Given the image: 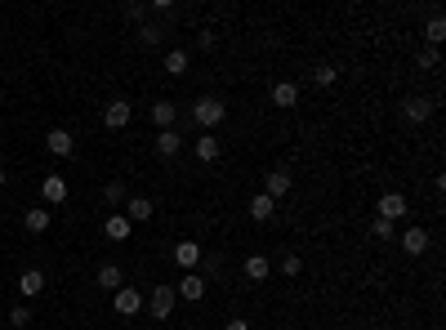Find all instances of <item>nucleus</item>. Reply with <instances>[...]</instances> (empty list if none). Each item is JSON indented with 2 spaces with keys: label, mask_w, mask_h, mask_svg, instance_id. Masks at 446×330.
Masks as SVG:
<instances>
[{
  "label": "nucleus",
  "mask_w": 446,
  "mask_h": 330,
  "mask_svg": "<svg viewBox=\"0 0 446 330\" xmlns=\"http://www.w3.org/2000/svg\"><path fill=\"white\" fill-rule=\"evenodd\" d=\"M228 117V107H223V98H214V94H201L192 103V121L201 125V134H214V125H219Z\"/></svg>",
  "instance_id": "1"
},
{
  "label": "nucleus",
  "mask_w": 446,
  "mask_h": 330,
  "mask_svg": "<svg viewBox=\"0 0 446 330\" xmlns=\"http://www.w3.org/2000/svg\"><path fill=\"white\" fill-rule=\"evenodd\" d=\"M174 304H179V294H174V286H152V294L143 299V308L152 312V321H170V312H174Z\"/></svg>",
  "instance_id": "2"
},
{
  "label": "nucleus",
  "mask_w": 446,
  "mask_h": 330,
  "mask_svg": "<svg viewBox=\"0 0 446 330\" xmlns=\"http://www.w3.org/2000/svg\"><path fill=\"white\" fill-rule=\"evenodd\" d=\"M112 308H117L121 317H139V312H143V294L134 286H121L117 294H112Z\"/></svg>",
  "instance_id": "3"
},
{
  "label": "nucleus",
  "mask_w": 446,
  "mask_h": 330,
  "mask_svg": "<svg viewBox=\"0 0 446 330\" xmlns=\"http://www.w3.org/2000/svg\"><path fill=\"white\" fill-rule=\"evenodd\" d=\"M201 241H179L174 245V263H179V268H184V272H196V268H201Z\"/></svg>",
  "instance_id": "4"
},
{
  "label": "nucleus",
  "mask_w": 446,
  "mask_h": 330,
  "mask_svg": "<svg viewBox=\"0 0 446 330\" xmlns=\"http://www.w3.org/2000/svg\"><path fill=\"white\" fill-rule=\"evenodd\" d=\"M129 117H134V107H129L125 98H112V103L103 107V125H107V129H125Z\"/></svg>",
  "instance_id": "5"
},
{
  "label": "nucleus",
  "mask_w": 446,
  "mask_h": 330,
  "mask_svg": "<svg viewBox=\"0 0 446 330\" xmlns=\"http://www.w3.org/2000/svg\"><path fill=\"white\" fill-rule=\"evenodd\" d=\"M41 196H45V206H63L68 201V179L63 174H45L41 179Z\"/></svg>",
  "instance_id": "6"
},
{
  "label": "nucleus",
  "mask_w": 446,
  "mask_h": 330,
  "mask_svg": "<svg viewBox=\"0 0 446 330\" xmlns=\"http://www.w3.org/2000/svg\"><path fill=\"white\" fill-rule=\"evenodd\" d=\"M379 219H388V223H398L402 219V214H406V196L402 192H384V196H379Z\"/></svg>",
  "instance_id": "7"
},
{
  "label": "nucleus",
  "mask_w": 446,
  "mask_h": 330,
  "mask_svg": "<svg viewBox=\"0 0 446 330\" xmlns=\"http://www.w3.org/2000/svg\"><path fill=\"white\" fill-rule=\"evenodd\" d=\"M152 214H156L152 196H125V219H129V223H147Z\"/></svg>",
  "instance_id": "8"
},
{
  "label": "nucleus",
  "mask_w": 446,
  "mask_h": 330,
  "mask_svg": "<svg viewBox=\"0 0 446 330\" xmlns=\"http://www.w3.org/2000/svg\"><path fill=\"white\" fill-rule=\"evenodd\" d=\"M94 282H98V290H112V294H117V290L125 286L121 263H98V277H94Z\"/></svg>",
  "instance_id": "9"
},
{
  "label": "nucleus",
  "mask_w": 446,
  "mask_h": 330,
  "mask_svg": "<svg viewBox=\"0 0 446 330\" xmlns=\"http://www.w3.org/2000/svg\"><path fill=\"white\" fill-rule=\"evenodd\" d=\"M402 117H406L410 125H424L428 117H433V98H406V103H402Z\"/></svg>",
  "instance_id": "10"
},
{
  "label": "nucleus",
  "mask_w": 446,
  "mask_h": 330,
  "mask_svg": "<svg viewBox=\"0 0 446 330\" xmlns=\"http://www.w3.org/2000/svg\"><path fill=\"white\" fill-rule=\"evenodd\" d=\"M219 152H223V143L214 139V134H201V139L192 143V156L201 161V165H214V161H219Z\"/></svg>",
  "instance_id": "11"
},
{
  "label": "nucleus",
  "mask_w": 446,
  "mask_h": 330,
  "mask_svg": "<svg viewBox=\"0 0 446 330\" xmlns=\"http://www.w3.org/2000/svg\"><path fill=\"white\" fill-rule=\"evenodd\" d=\"M174 294H179V299H192V304H196V299H206V277H201V272H188L184 282L174 286Z\"/></svg>",
  "instance_id": "12"
},
{
  "label": "nucleus",
  "mask_w": 446,
  "mask_h": 330,
  "mask_svg": "<svg viewBox=\"0 0 446 330\" xmlns=\"http://www.w3.org/2000/svg\"><path fill=\"white\" fill-rule=\"evenodd\" d=\"M179 152H184V139H179V129H161V134H156V156H161V161H174Z\"/></svg>",
  "instance_id": "13"
},
{
  "label": "nucleus",
  "mask_w": 446,
  "mask_h": 330,
  "mask_svg": "<svg viewBox=\"0 0 446 330\" xmlns=\"http://www.w3.org/2000/svg\"><path fill=\"white\" fill-rule=\"evenodd\" d=\"M49 219H54V214H49V206H31L27 214H23V228L31 237H41V233H49Z\"/></svg>",
  "instance_id": "14"
},
{
  "label": "nucleus",
  "mask_w": 446,
  "mask_h": 330,
  "mask_svg": "<svg viewBox=\"0 0 446 330\" xmlns=\"http://www.w3.org/2000/svg\"><path fill=\"white\" fill-rule=\"evenodd\" d=\"M41 290H45V272H41V268H23V277H18V294H23V299H36Z\"/></svg>",
  "instance_id": "15"
},
{
  "label": "nucleus",
  "mask_w": 446,
  "mask_h": 330,
  "mask_svg": "<svg viewBox=\"0 0 446 330\" xmlns=\"http://www.w3.org/2000/svg\"><path fill=\"white\" fill-rule=\"evenodd\" d=\"M241 272H245V282H268V277H272V263H268V255H250Z\"/></svg>",
  "instance_id": "16"
},
{
  "label": "nucleus",
  "mask_w": 446,
  "mask_h": 330,
  "mask_svg": "<svg viewBox=\"0 0 446 330\" xmlns=\"http://www.w3.org/2000/svg\"><path fill=\"white\" fill-rule=\"evenodd\" d=\"M286 192H290V174H286V170H272L268 179H263V196H272V201H282Z\"/></svg>",
  "instance_id": "17"
},
{
  "label": "nucleus",
  "mask_w": 446,
  "mask_h": 330,
  "mask_svg": "<svg viewBox=\"0 0 446 330\" xmlns=\"http://www.w3.org/2000/svg\"><path fill=\"white\" fill-rule=\"evenodd\" d=\"M152 121H156V129H174L179 107L170 103V98H161V103H152Z\"/></svg>",
  "instance_id": "18"
},
{
  "label": "nucleus",
  "mask_w": 446,
  "mask_h": 330,
  "mask_svg": "<svg viewBox=\"0 0 446 330\" xmlns=\"http://www.w3.org/2000/svg\"><path fill=\"white\" fill-rule=\"evenodd\" d=\"M45 147H49V152H54V156H72V134H68V129H49V134H45Z\"/></svg>",
  "instance_id": "19"
},
{
  "label": "nucleus",
  "mask_w": 446,
  "mask_h": 330,
  "mask_svg": "<svg viewBox=\"0 0 446 330\" xmlns=\"http://www.w3.org/2000/svg\"><path fill=\"white\" fill-rule=\"evenodd\" d=\"M272 103L277 107H294L299 103V85H294V80H277L272 85Z\"/></svg>",
  "instance_id": "20"
},
{
  "label": "nucleus",
  "mask_w": 446,
  "mask_h": 330,
  "mask_svg": "<svg viewBox=\"0 0 446 330\" xmlns=\"http://www.w3.org/2000/svg\"><path fill=\"white\" fill-rule=\"evenodd\" d=\"M129 228H134V223H129L125 214H107V223H103V237H107V241H125V237H129Z\"/></svg>",
  "instance_id": "21"
},
{
  "label": "nucleus",
  "mask_w": 446,
  "mask_h": 330,
  "mask_svg": "<svg viewBox=\"0 0 446 330\" xmlns=\"http://www.w3.org/2000/svg\"><path fill=\"white\" fill-rule=\"evenodd\" d=\"M272 214H277V201H272V196H263V192L250 196V219H255V223H268Z\"/></svg>",
  "instance_id": "22"
},
{
  "label": "nucleus",
  "mask_w": 446,
  "mask_h": 330,
  "mask_svg": "<svg viewBox=\"0 0 446 330\" xmlns=\"http://www.w3.org/2000/svg\"><path fill=\"white\" fill-rule=\"evenodd\" d=\"M402 250L406 255H424L428 250V233H424V228H406V233H402Z\"/></svg>",
  "instance_id": "23"
},
{
  "label": "nucleus",
  "mask_w": 446,
  "mask_h": 330,
  "mask_svg": "<svg viewBox=\"0 0 446 330\" xmlns=\"http://www.w3.org/2000/svg\"><path fill=\"white\" fill-rule=\"evenodd\" d=\"M165 72H170V76H184L188 72V49H165Z\"/></svg>",
  "instance_id": "24"
},
{
  "label": "nucleus",
  "mask_w": 446,
  "mask_h": 330,
  "mask_svg": "<svg viewBox=\"0 0 446 330\" xmlns=\"http://www.w3.org/2000/svg\"><path fill=\"white\" fill-rule=\"evenodd\" d=\"M424 41L433 45V49L446 41V23H442V14H433V18H428V27H424Z\"/></svg>",
  "instance_id": "25"
},
{
  "label": "nucleus",
  "mask_w": 446,
  "mask_h": 330,
  "mask_svg": "<svg viewBox=\"0 0 446 330\" xmlns=\"http://www.w3.org/2000/svg\"><path fill=\"white\" fill-rule=\"evenodd\" d=\"M437 63H442V54H437L433 45H424L420 54H415V68H424V72H428V68H437Z\"/></svg>",
  "instance_id": "26"
},
{
  "label": "nucleus",
  "mask_w": 446,
  "mask_h": 330,
  "mask_svg": "<svg viewBox=\"0 0 446 330\" xmlns=\"http://www.w3.org/2000/svg\"><path fill=\"white\" fill-rule=\"evenodd\" d=\"M312 80H317V85H335V80H339V72L330 68V63H317V68H312Z\"/></svg>",
  "instance_id": "27"
},
{
  "label": "nucleus",
  "mask_w": 446,
  "mask_h": 330,
  "mask_svg": "<svg viewBox=\"0 0 446 330\" xmlns=\"http://www.w3.org/2000/svg\"><path fill=\"white\" fill-rule=\"evenodd\" d=\"M161 36H165V27H156V23H143L139 27V41L143 45H161Z\"/></svg>",
  "instance_id": "28"
},
{
  "label": "nucleus",
  "mask_w": 446,
  "mask_h": 330,
  "mask_svg": "<svg viewBox=\"0 0 446 330\" xmlns=\"http://www.w3.org/2000/svg\"><path fill=\"white\" fill-rule=\"evenodd\" d=\"M125 196H129V192H125V183H107V188H103V201H107V206H121Z\"/></svg>",
  "instance_id": "29"
},
{
  "label": "nucleus",
  "mask_w": 446,
  "mask_h": 330,
  "mask_svg": "<svg viewBox=\"0 0 446 330\" xmlns=\"http://www.w3.org/2000/svg\"><path fill=\"white\" fill-rule=\"evenodd\" d=\"M299 272H304V259L299 255H286L282 259V277H299Z\"/></svg>",
  "instance_id": "30"
},
{
  "label": "nucleus",
  "mask_w": 446,
  "mask_h": 330,
  "mask_svg": "<svg viewBox=\"0 0 446 330\" xmlns=\"http://www.w3.org/2000/svg\"><path fill=\"white\" fill-rule=\"evenodd\" d=\"M371 233H375L379 241H393V223H388V219H379V214H375V223H371Z\"/></svg>",
  "instance_id": "31"
},
{
  "label": "nucleus",
  "mask_w": 446,
  "mask_h": 330,
  "mask_svg": "<svg viewBox=\"0 0 446 330\" xmlns=\"http://www.w3.org/2000/svg\"><path fill=\"white\" fill-rule=\"evenodd\" d=\"M121 14H125V18H129V23H139V27L147 23V5H125Z\"/></svg>",
  "instance_id": "32"
},
{
  "label": "nucleus",
  "mask_w": 446,
  "mask_h": 330,
  "mask_svg": "<svg viewBox=\"0 0 446 330\" xmlns=\"http://www.w3.org/2000/svg\"><path fill=\"white\" fill-rule=\"evenodd\" d=\"M27 321H31V308H23V304H18V308H9V326H18V330H23Z\"/></svg>",
  "instance_id": "33"
},
{
  "label": "nucleus",
  "mask_w": 446,
  "mask_h": 330,
  "mask_svg": "<svg viewBox=\"0 0 446 330\" xmlns=\"http://www.w3.org/2000/svg\"><path fill=\"white\" fill-rule=\"evenodd\" d=\"M201 263H206V277H219L223 272V259L219 255H201Z\"/></svg>",
  "instance_id": "34"
},
{
  "label": "nucleus",
  "mask_w": 446,
  "mask_h": 330,
  "mask_svg": "<svg viewBox=\"0 0 446 330\" xmlns=\"http://www.w3.org/2000/svg\"><path fill=\"white\" fill-rule=\"evenodd\" d=\"M196 49H206V54L214 49V31H210V27H201V31H196Z\"/></svg>",
  "instance_id": "35"
},
{
  "label": "nucleus",
  "mask_w": 446,
  "mask_h": 330,
  "mask_svg": "<svg viewBox=\"0 0 446 330\" xmlns=\"http://www.w3.org/2000/svg\"><path fill=\"white\" fill-rule=\"evenodd\" d=\"M223 330H250V321H241V317H233V321H228Z\"/></svg>",
  "instance_id": "36"
},
{
  "label": "nucleus",
  "mask_w": 446,
  "mask_h": 330,
  "mask_svg": "<svg viewBox=\"0 0 446 330\" xmlns=\"http://www.w3.org/2000/svg\"><path fill=\"white\" fill-rule=\"evenodd\" d=\"M5 179H9V174H5V170H0V188H5Z\"/></svg>",
  "instance_id": "37"
}]
</instances>
